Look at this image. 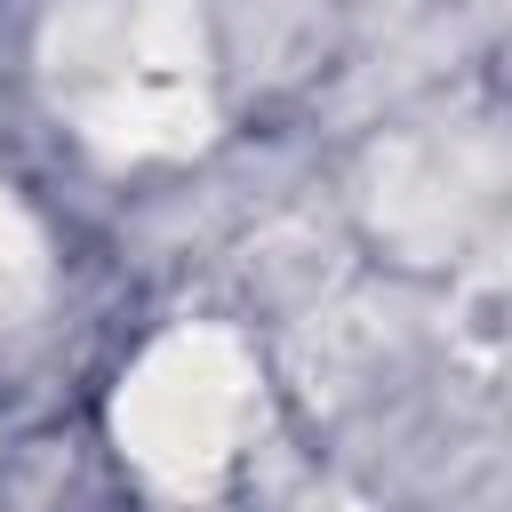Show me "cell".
I'll return each mask as SVG.
<instances>
[{"instance_id": "cell-1", "label": "cell", "mask_w": 512, "mask_h": 512, "mask_svg": "<svg viewBox=\"0 0 512 512\" xmlns=\"http://www.w3.org/2000/svg\"><path fill=\"white\" fill-rule=\"evenodd\" d=\"M256 400V368L232 328H168L112 392L120 448L160 488H216V472L240 448Z\"/></svg>"}, {"instance_id": "cell-2", "label": "cell", "mask_w": 512, "mask_h": 512, "mask_svg": "<svg viewBox=\"0 0 512 512\" xmlns=\"http://www.w3.org/2000/svg\"><path fill=\"white\" fill-rule=\"evenodd\" d=\"M40 280H48L40 232H32V216L0 192V328H8V320H24V312L40 304Z\"/></svg>"}]
</instances>
